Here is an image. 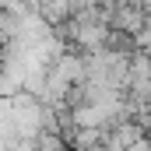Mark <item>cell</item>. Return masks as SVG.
Here are the masks:
<instances>
[{
    "label": "cell",
    "instance_id": "6da1fadb",
    "mask_svg": "<svg viewBox=\"0 0 151 151\" xmlns=\"http://www.w3.org/2000/svg\"><path fill=\"white\" fill-rule=\"evenodd\" d=\"M134 46H137L141 53H148V56H151V18L144 21V28H141V32L134 35Z\"/></svg>",
    "mask_w": 151,
    "mask_h": 151
}]
</instances>
